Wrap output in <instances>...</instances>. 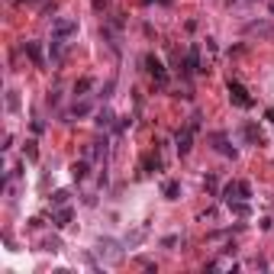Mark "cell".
<instances>
[{
	"label": "cell",
	"instance_id": "obj_19",
	"mask_svg": "<svg viewBox=\"0 0 274 274\" xmlns=\"http://www.w3.org/2000/svg\"><path fill=\"white\" fill-rule=\"evenodd\" d=\"M52 203H55V207H65V203H68V190H55V194H52Z\"/></svg>",
	"mask_w": 274,
	"mask_h": 274
},
{
	"label": "cell",
	"instance_id": "obj_9",
	"mask_svg": "<svg viewBox=\"0 0 274 274\" xmlns=\"http://www.w3.org/2000/svg\"><path fill=\"white\" fill-rule=\"evenodd\" d=\"M245 32H249V36H274V26L271 23H249Z\"/></svg>",
	"mask_w": 274,
	"mask_h": 274
},
{
	"label": "cell",
	"instance_id": "obj_21",
	"mask_svg": "<svg viewBox=\"0 0 274 274\" xmlns=\"http://www.w3.org/2000/svg\"><path fill=\"white\" fill-rule=\"evenodd\" d=\"M142 3H171V0H142Z\"/></svg>",
	"mask_w": 274,
	"mask_h": 274
},
{
	"label": "cell",
	"instance_id": "obj_8",
	"mask_svg": "<svg viewBox=\"0 0 274 274\" xmlns=\"http://www.w3.org/2000/svg\"><path fill=\"white\" fill-rule=\"evenodd\" d=\"M91 110H94L91 100H81V104H74L71 110H68V120H81V116H87Z\"/></svg>",
	"mask_w": 274,
	"mask_h": 274
},
{
	"label": "cell",
	"instance_id": "obj_11",
	"mask_svg": "<svg viewBox=\"0 0 274 274\" xmlns=\"http://www.w3.org/2000/svg\"><path fill=\"white\" fill-rule=\"evenodd\" d=\"M242 136L252 142V145H262V139H265V136H262V129H258V126H252V123H245V126H242Z\"/></svg>",
	"mask_w": 274,
	"mask_h": 274
},
{
	"label": "cell",
	"instance_id": "obj_10",
	"mask_svg": "<svg viewBox=\"0 0 274 274\" xmlns=\"http://www.w3.org/2000/svg\"><path fill=\"white\" fill-rule=\"evenodd\" d=\"M23 49L29 52V58H32V65H36V68H42V65H45V58H42V49H39V42H23Z\"/></svg>",
	"mask_w": 274,
	"mask_h": 274
},
{
	"label": "cell",
	"instance_id": "obj_3",
	"mask_svg": "<svg viewBox=\"0 0 274 274\" xmlns=\"http://www.w3.org/2000/svg\"><path fill=\"white\" fill-rule=\"evenodd\" d=\"M226 91H229V100H232V104H236L239 110H249L252 104H255V100L249 97V91H245L239 81H229V84H226Z\"/></svg>",
	"mask_w": 274,
	"mask_h": 274
},
{
	"label": "cell",
	"instance_id": "obj_7",
	"mask_svg": "<svg viewBox=\"0 0 274 274\" xmlns=\"http://www.w3.org/2000/svg\"><path fill=\"white\" fill-rule=\"evenodd\" d=\"M210 142H216V152H223V155H229V158H236V148H229V142H226V136L223 133H213L210 136Z\"/></svg>",
	"mask_w": 274,
	"mask_h": 274
},
{
	"label": "cell",
	"instance_id": "obj_20",
	"mask_svg": "<svg viewBox=\"0 0 274 274\" xmlns=\"http://www.w3.org/2000/svg\"><path fill=\"white\" fill-rule=\"evenodd\" d=\"M26 158H29V161H36V158H39V152H36V142H26Z\"/></svg>",
	"mask_w": 274,
	"mask_h": 274
},
{
	"label": "cell",
	"instance_id": "obj_4",
	"mask_svg": "<svg viewBox=\"0 0 274 274\" xmlns=\"http://www.w3.org/2000/svg\"><path fill=\"white\" fill-rule=\"evenodd\" d=\"M145 68H148V74L158 81V87L168 84V71H164V65H161L158 58H155V55H145Z\"/></svg>",
	"mask_w": 274,
	"mask_h": 274
},
{
	"label": "cell",
	"instance_id": "obj_12",
	"mask_svg": "<svg viewBox=\"0 0 274 274\" xmlns=\"http://www.w3.org/2000/svg\"><path fill=\"white\" fill-rule=\"evenodd\" d=\"M87 171H91V164H87V158H84V161H74V164H71V177H74V181H84V177H87Z\"/></svg>",
	"mask_w": 274,
	"mask_h": 274
},
{
	"label": "cell",
	"instance_id": "obj_13",
	"mask_svg": "<svg viewBox=\"0 0 274 274\" xmlns=\"http://www.w3.org/2000/svg\"><path fill=\"white\" fill-rule=\"evenodd\" d=\"M142 168L152 174V171H161V155L158 152H152V155H145V161H142Z\"/></svg>",
	"mask_w": 274,
	"mask_h": 274
},
{
	"label": "cell",
	"instance_id": "obj_2",
	"mask_svg": "<svg viewBox=\"0 0 274 274\" xmlns=\"http://www.w3.org/2000/svg\"><path fill=\"white\" fill-rule=\"evenodd\" d=\"M252 197V184L249 181H229L223 187V200L226 203H236V200H249Z\"/></svg>",
	"mask_w": 274,
	"mask_h": 274
},
{
	"label": "cell",
	"instance_id": "obj_16",
	"mask_svg": "<svg viewBox=\"0 0 274 274\" xmlns=\"http://www.w3.org/2000/svg\"><path fill=\"white\" fill-rule=\"evenodd\" d=\"M91 87H94V81H91V78H81L78 84H74V97H84V94L91 91Z\"/></svg>",
	"mask_w": 274,
	"mask_h": 274
},
{
	"label": "cell",
	"instance_id": "obj_18",
	"mask_svg": "<svg viewBox=\"0 0 274 274\" xmlns=\"http://www.w3.org/2000/svg\"><path fill=\"white\" fill-rule=\"evenodd\" d=\"M229 210H232L236 216H249V203H245V200H236V203H229Z\"/></svg>",
	"mask_w": 274,
	"mask_h": 274
},
{
	"label": "cell",
	"instance_id": "obj_5",
	"mask_svg": "<svg viewBox=\"0 0 274 274\" xmlns=\"http://www.w3.org/2000/svg\"><path fill=\"white\" fill-rule=\"evenodd\" d=\"M194 133H197V129L190 126V123L181 129V133H177V139H174V142H177V152H181V155H187V152H190V145H194Z\"/></svg>",
	"mask_w": 274,
	"mask_h": 274
},
{
	"label": "cell",
	"instance_id": "obj_23",
	"mask_svg": "<svg viewBox=\"0 0 274 274\" xmlns=\"http://www.w3.org/2000/svg\"><path fill=\"white\" fill-rule=\"evenodd\" d=\"M268 10H271V13H274V0H271V3H268Z\"/></svg>",
	"mask_w": 274,
	"mask_h": 274
},
{
	"label": "cell",
	"instance_id": "obj_15",
	"mask_svg": "<svg viewBox=\"0 0 274 274\" xmlns=\"http://www.w3.org/2000/svg\"><path fill=\"white\" fill-rule=\"evenodd\" d=\"M68 223H71V210H68V207H61L58 213H55V226H58V229H65Z\"/></svg>",
	"mask_w": 274,
	"mask_h": 274
},
{
	"label": "cell",
	"instance_id": "obj_22",
	"mask_svg": "<svg viewBox=\"0 0 274 274\" xmlns=\"http://www.w3.org/2000/svg\"><path fill=\"white\" fill-rule=\"evenodd\" d=\"M265 116H268V123L274 126V110H268V113H265Z\"/></svg>",
	"mask_w": 274,
	"mask_h": 274
},
{
	"label": "cell",
	"instance_id": "obj_14",
	"mask_svg": "<svg viewBox=\"0 0 274 274\" xmlns=\"http://www.w3.org/2000/svg\"><path fill=\"white\" fill-rule=\"evenodd\" d=\"M94 123H97L100 129H110V126H113V113H110V110L104 107V110H100V113H97V120H94Z\"/></svg>",
	"mask_w": 274,
	"mask_h": 274
},
{
	"label": "cell",
	"instance_id": "obj_6",
	"mask_svg": "<svg viewBox=\"0 0 274 274\" xmlns=\"http://www.w3.org/2000/svg\"><path fill=\"white\" fill-rule=\"evenodd\" d=\"M203 65H200V45H190L187 52V68H184V74H200Z\"/></svg>",
	"mask_w": 274,
	"mask_h": 274
},
{
	"label": "cell",
	"instance_id": "obj_17",
	"mask_svg": "<svg viewBox=\"0 0 274 274\" xmlns=\"http://www.w3.org/2000/svg\"><path fill=\"white\" fill-rule=\"evenodd\" d=\"M177 194H181V184L177 181H164V197H168V200H177Z\"/></svg>",
	"mask_w": 274,
	"mask_h": 274
},
{
	"label": "cell",
	"instance_id": "obj_1",
	"mask_svg": "<svg viewBox=\"0 0 274 274\" xmlns=\"http://www.w3.org/2000/svg\"><path fill=\"white\" fill-rule=\"evenodd\" d=\"M74 36H78V19H74V16L52 19V39H58V42H71Z\"/></svg>",
	"mask_w": 274,
	"mask_h": 274
}]
</instances>
